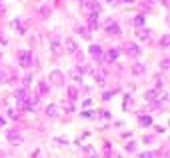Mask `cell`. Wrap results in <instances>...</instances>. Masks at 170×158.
<instances>
[{
  "label": "cell",
  "instance_id": "6da1fadb",
  "mask_svg": "<svg viewBox=\"0 0 170 158\" xmlns=\"http://www.w3.org/2000/svg\"><path fill=\"white\" fill-rule=\"evenodd\" d=\"M48 78H50V82H52L54 86H62L64 84V76H62V72H58V70H52Z\"/></svg>",
  "mask_w": 170,
  "mask_h": 158
},
{
  "label": "cell",
  "instance_id": "7a4b0ae2",
  "mask_svg": "<svg viewBox=\"0 0 170 158\" xmlns=\"http://www.w3.org/2000/svg\"><path fill=\"white\" fill-rule=\"evenodd\" d=\"M20 64H22V66H30V64H32V54L30 52H20Z\"/></svg>",
  "mask_w": 170,
  "mask_h": 158
},
{
  "label": "cell",
  "instance_id": "3957f363",
  "mask_svg": "<svg viewBox=\"0 0 170 158\" xmlns=\"http://www.w3.org/2000/svg\"><path fill=\"white\" fill-rule=\"evenodd\" d=\"M126 54L128 56H138V54H140V48L136 46V44H126Z\"/></svg>",
  "mask_w": 170,
  "mask_h": 158
},
{
  "label": "cell",
  "instance_id": "277c9868",
  "mask_svg": "<svg viewBox=\"0 0 170 158\" xmlns=\"http://www.w3.org/2000/svg\"><path fill=\"white\" fill-rule=\"evenodd\" d=\"M6 136H8V140H10V142H12V144H20V142H22V138H20V134H16V132H8V134H6Z\"/></svg>",
  "mask_w": 170,
  "mask_h": 158
},
{
  "label": "cell",
  "instance_id": "5b68a950",
  "mask_svg": "<svg viewBox=\"0 0 170 158\" xmlns=\"http://www.w3.org/2000/svg\"><path fill=\"white\" fill-rule=\"evenodd\" d=\"M156 98H158V92H156V90H148V92L144 94V100H148V102L156 100Z\"/></svg>",
  "mask_w": 170,
  "mask_h": 158
},
{
  "label": "cell",
  "instance_id": "8992f818",
  "mask_svg": "<svg viewBox=\"0 0 170 158\" xmlns=\"http://www.w3.org/2000/svg\"><path fill=\"white\" fill-rule=\"evenodd\" d=\"M132 72H134V74H142V72H146V66L140 64V62H136L134 66H132Z\"/></svg>",
  "mask_w": 170,
  "mask_h": 158
},
{
  "label": "cell",
  "instance_id": "52a82bcc",
  "mask_svg": "<svg viewBox=\"0 0 170 158\" xmlns=\"http://www.w3.org/2000/svg\"><path fill=\"white\" fill-rule=\"evenodd\" d=\"M108 34H120V26H118V24H108V30H106Z\"/></svg>",
  "mask_w": 170,
  "mask_h": 158
},
{
  "label": "cell",
  "instance_id": "ba28073f",
  "mask_svg": "<svg viewBox=\"0 0 170 158\" xmlns=\"http://www.w3.org/2000/svg\"><path fill=\"white\" fill-rule=\"evenodd\" d=\"M136 34H138L140 40H148L150 38V30H136Z\"/></svg>",
  "mask_w": 170,
  "mask_h": 158
},
{
  "label": "cell",
  "instance_id": "9c48e42d",
  "mask_svg": "<svg viewBox=\"0 0 170 158\" xmlns=\"http://www.w3.org/2000/svg\"><path fill=\"white\" fill-rule=\"evenodd\" d=\"M66 50H68V52H76V50H78L76 42H74V40H66Z\"/></svg>",
  "mask_w": 170,
  "mask_h": 158
},
{
  "label": "cell",
  "instance_id": "30bf717a",
  "mask_svg": "<svg viewBox=\"0 0 170 158\" xmlns=\"http://www.w3.org/2000/svg\"><path fill=\"white\" fill-rule=\"evenodd\" d=\"M138 122H140L142 126H150V124H152V118H150V116H140V118H138Z\"/></svg>",
  "mask_w": 170,
  "mask_h": 158
},
{
  "label": "cell",
  "instance_id": "8fae6325",
  "mask_svg": "<svg viewBox=\"0 0 170 158\" xmlns=\"http://www.w3.org/2000/svg\"><path fill=\"white\" fill-rule=\"evenodd\" d=\"M90 54H92L94 58H100V56H102V50H100V46H92V48H90Z\"/></svg>",
  "mask_w": 170,
  "mask_h": 158
},
{
  "label": "cell",
  "instance_id": "7c38bea8",
  "mask_svg": "<svg viewBox=\"0 0 170 158\" xmlns=\"http://www.w3.org/2000/svg\"><path fill=\"white\" fill-rule=\"evenodd\" d=\"M116 56H118V50H116V48H112L110 52L106 54V60H108V62H110V60H116Z\"/></svg>",
  "mask_w": 170,
  "mask_h": 158
},
{
  "label": "cell",
  "instance_id": "4fadbf2b",
  "mask_svg": "<svg viewBox=\"0 0 170 158\" xmlns=\"http://www.w3.org/2000/svg\"><path fill=\"white\" fill-rule=\"evenodd\" d=\"M46 114H48V116H56V114H58V108H56L54 104H50L48 108H46Z\"/></svg>",
  "mask_w": 170,
  "mask_h": 158
},
{
  "label": "cell",
  "instance_id": "5bb4252c",
  "mask_svg": "<svg viewBox=\"0 0 170 158\" xmlns=\"http://www.w3.org/2000/svg\"><path fill=\"white\" fill-rule=\"evenodd\" d=\"M52 54H62V48L58 42H52Z\"/></svg>",
  "mask_w": 170,
  "mask_h": 158
},
{
  "label": "cell",
  "instance_id": "9a60e30c",
  "mask_svg": "<svg viewBox=\"0 0 170 158\" xmlns=\"http://www.w3.org/2000/svg\"><path fill=\"white\" fill-rule=\"evenodd\" d=\"M76 96H78L76 88H68V98H70V100H76Z\"/></svg>",
  "mask_w": 170,
  "mask_h": 158
},
{
  "label": "cell",
  "instance_id": "2e32d148",
  "mask_svg": "<svg viewBox=\"0 0 170 158\" xmlns=\"http://www.w3.org/2000/svg\"><path fill=\"white\" fill-rule=\"evenodd\" d=\"M78 34H82L84 38H90V32H86V28H78Z\"/></svg>",
  "mask_w": 170,
  "mask_h": 158
},
{
  "label": "cell",
  "instance_id": "e0dca14e",
  "mask_svg": "<svg viewBox=\"0 0 170 158\" xmlns=\"http://www.w3.org/2000/svg\"><path fill=\"white\" fill-rule=\"evenodd\" d=\"M72 76H74V80H82L80 78V70H72Z\"/></svg>",
  "mask_w": 170,
  "mask_h": 158
},
{
  "label": "cell",
  "instance_id": "ac0fdd59",
  "mask_svg": "<svg viewBox=\"0 0 170 158\" xmlns=\"http://www.w3.org/2000/svg\"><path fill=\"white\" fill-rule=\"evenodd\" d=\"M152 156H154V154H150V152H146V154H140V156H138V158H152Z\"/></svg>",
  "mask_w": 170,
  "mask_h": 158
},
{
  "label": "cell",
  "instance_id": "d6986e66",
  "mask_svg": "<svg viewBox=\"0 0 170 158\" xmlns=\"http://www.w3.org/2000/svg\"><path fill=\"white\" fill-rule=\"evenodd\" d=\"M142 22H144V16H138V18H136V24H138V26H140Z\"/></svg>",
  "mask_w": 170,
  "mask_h": 158
},
{
  "label": "cell",
  "instance_id": "ffe728a7",
  "mask_svg": "<svg viewBox=\"0 0 170 158\" xmlns=\"http://www.w3.org/2000/svg\"><path fill=\"white\" fill-rule=\"evenodd\" d=\"M124 2H132V0H124Z\"/></svg>",
  "mask_w": 170,
  "mask_h": 158
}]
</instances>
